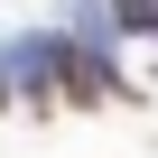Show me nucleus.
<instances>
[{
	"mask_svg": "<svg viewBox=\"0 0 158 158\" xmlns=\"http://www.w3.org/2000/svg\"><path fill=\"white\" fill-rule=\"evenodd\" d=\"M65 84H74V102H121V74L93 56H65Z\"/></svg>",
	"mask_w": 158,
	"mask_h": 158,
	"instance_id": "f257e3e1",
	"label": "nucleus"
},
{
	"mask_svg": "<svg viewBox=\"0 0 158 158\" xmlns=\"http://www.w3.org/2000/svg\"><path fill=\"white\" fill-rule=\"evenodd\" d=\"M112 10H121L130 28H158V0H112Z\"/></svg>",
	"mask_w": 158,
	"mask_h": 158,
	"instance_id": "f03ea898",
	"label": "nucleus"
}]
</instances>
